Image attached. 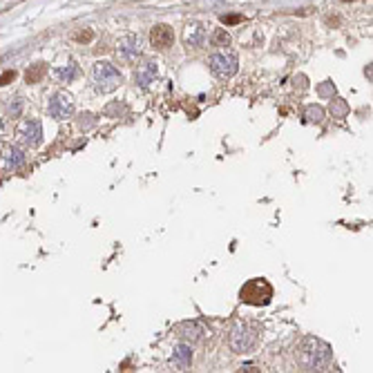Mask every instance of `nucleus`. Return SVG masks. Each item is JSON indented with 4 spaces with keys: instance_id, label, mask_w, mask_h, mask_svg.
Returning <instances> with one entry per match:
<instances>
[{
    "instance_id": "nucleus-1",
    "label": "nucleus",
    "mask_w": 373,
    "mask_h": 373,
    "mask_svg": "<svg viewBox=\"0 0 373 373\" xmlns=\"http://www.w3.org/2000/svg\"><path fill=\"white\" fill-rule=\"evenodd\" d=\"M295 360L304 371H326L331 367V349L317 337H306L297 346Z\"/></svg>"
},
{
    "instance_id": "nucleus-2",
    "label": "nucleus",
    "mask_w": 373,
    "mask_h": 373,
    "mask_svg": "<svg viewBox=\"0 0 373 373\" xmlns=\"http://www.w3.org/2000/svg\"><path fill=\"white\" fill-rule=\"evenodd\" d=\"M239 297L242 302L246 304H252V306H266L273 297V286H270L266 279H250L242 286L239 291Z\"/></svg>"
},
{
    "instance_id": "nucleus-3",
    "label": "nucleus",
    "mask_w": 373,
    "mask_h": 373,
    "mask_svg": "<svg viewBox=\"0 0 373 373\" xmlns=\"http://www.w3.org/2000/svg\"><path fill=\"white\" fill-rule=\"evenodd\" d=\"M123 83V76L112 63H105V61H99L94 65V85L101 94H108V92H114L119 85Z\"/></svg>"
},
{
    "instance_id": "nucleus-4",
    "label": "nucleus",
    "mask_w": 373,
    "mask_h": 373,
    "mask_svg": "<svg viewBox=\"0 0 373 373\" xmlns=\"http://www.w3.org/2000/svg\"><path fill=\"white\" fill-rule=\"evenodd\" d=\"M255 342H257L255 324L239 319L233 326V331H230V349H233L235 353H246V351H250L252 346H255Z\"/></svg>"
},
{
    "instance_id": "nucleus-5",
    "label": "nucleus",
    "mask_w": 373,
    "mask_h": 373,
    "mask_svg": "<svg viewBox=\"0 0 373 373\" xmlns=\"http://www.w3.org/2000/svg\"><path fill=\"white\" fill-rule=\"evenodd\" d=\"M208 65H210V72L215 74L217 78H221V81L233 78L235 74H237V69H239L237 56H235L233 52H217V54L210 56Z\"/></svg>"
},
{
    "instance_id": "nucleus-6",
    "label": "nucleus",
    "mask_w": 373,
    "mask_h": 373,
    "mask_svg": "<svg viewBox=\"0 0 373 373\" xmlns=\"http://www.w3.org/2000/svg\"><path fill=\"white\" fill-rule=\"evenodd\" d=\"M143 54V38L139 34H125L117 45V56L125 63H134Z\"/></svg>"
},
{
    "instance_id": "nucleus-7",
    "label": "nucleus",
    "mask_w": 373,
    "mask_h": 373,
    "mask_svg": "<svg viewBox=\"0 0 373 373\" xmlns=\"http://www.w3.org/2000/svg\"><path fill=\"white\" fill-rule=\"evenodd\" d=\"M47 112H50V117L56 119V121H65V119H69L74 114V101H72V96L65 94V92H56V94L50 99Z\"/></svg>"
},
{
    "instance_id": "nucleus-8",
    "label": "nucleus",
    "mask_w": 373,
    "mask_h": 373,
    "mask_svg": "<svg viewBox=\"0 0 373 373\" xmlns=\"http://www.w3.org/2000/svg\"><path fill=\"white\" fill-rule=\"evenodd\" d=\"M18 139L23 141L25 145H29V148H36V145H41V141H43V125H41V121H34V119L23 121L18 125Z\"/></svg>"
},
{
    "instance_id": "nucleus-9",
    "label": "nucleus",
    "mask_w": 373,
    "mask_h": 373,
    "mask_svg": "<svg viewBox=\"0 0 373 373\" xmlns=\"http://www.w3.org/2000/svg\"><path fill=\"white\" fill-rule=\"evenodd\" d=\"M25 163V152L16 145H7L0 152V172H16Z\"/></svg>"
},
{
    "instance_id": "nucleus-10",
    "label": "nucleus",
    "mask_w": 373,
    "mask_h": 373,
    "mask_svg": "<svg viewBox=\"0 0 373 373\" xmlns=\"http://www.w3.org/2000/svg\"><path fill=\"white\" fill-rule=\"evenodd\" d=\"M206 27H203L201 23H190L188 27L184 29V43L186 47H192V50H197V47H201L203 43H206Z\"/></svg>"
},
{
    "instance_id": "nucleus-11",
    "label": "nucleus",
    "mask_w": 373,
    "mask_h": 373,
    "mask_svg": "<svg viewBox=\"0 0 373 373\" xmlns=\"http://www.w3.org/2000/svg\"><path fill=\"white\" fill-rule=\"evenodd\" d=\"M150 41H152V45L157 47V50H166V47L172 45L175 34H172V29L168 27V25H154V27L150 29Z\"/></svg>"
},
{
    "instance_id": "nucleus-12",
    "label": "nucleus",
    "mask_w": 373,
    "mask_h": 373,
    "mask_svg": "<svg viewBox=\"0 0 373 373\" xmlns=\"http://www.w3.org/2000/svg\"><path fill=\"white\" fill-rule=\"evenodd\" d=\"M154 78H157V63L154 61H143L134 72V81L141 87H150L154 83Z\"/></svg>"
},
{
    "instance_id": "nucleus-13",
    "label": "nucleus",
    "mask_w": 373,
    "mask_h": 373,
    "mask_svg": "<svg viewBox=\"0 0 373 373\" xmlns=\"http://www.w3.org/2000/svg\"><path fill=\"white\" fill-rule=\"evenodd\" d=\"M190 362H192V349H190L188 344H181L175 349V353H172V360L170 364L177 369V371H186V369L190 367Z\"/></svg>"
},
{
    "instance_id": "nucleus-14",
    "label": "nucleus",
    "mask_w": 373,
    "mask_h": 373,
    "mask_svg": "<svg viewBox=\"0 0 373 373\" xmlns=\"http://www.w3.org/2000/svg\"><path fill=\"white\" fill-rule=\"evenodd\" d=\"M203 333H206V328L199 322H184L179 326V335L184 337L186 342H199L203 337Z\"/></svg>"
},
{
    "instance_id": "nucleus-15",
    "label": "nucleus",
    "mask_w": 373,
    "mask_h": 373,
    "mask_svg": "<svg viewBox=\"0 0 373 373\" xmlns=\"http://www.w3.org/2000/svg\"><path fill=\"white\" fill-rule=\"evenodd\" d=\"M54 76L59 78L61 83H72L74 78L78 76V65H74V63H67V65H63V67L54 69Z\"/></svg>"
},
{
    "instance_id": "nucleus-16",
    "label": "nucleus",
    "mask_w": 373,
    "mask_h": 373,
    "mask_svg": "<svg viewBox=\"0 0 373 373\" xmlns=\"http://www.w3.org/2000/svg\"><path fill=\"white\" fill-rule=\"evenodd\" d=\"M210 43L215 47H228L230 45V34L226 29H215L210 36Z\"/></svg>"
},
{
    "instance_id": "nucleus-17",
    "label": "nucleus",
    "mask_w": 373,
    "mask_h": 373,
    "mask_svg": "<svg viewBox=\"0 0 373 373\" xmlns=\"http://www.w3.org/2000/svg\"><path fill=\"white\" fill-rule=\"evenodd\" d=\"M45 74V65L43 63H36L32 69H27V83H38Z\"/></svg>"
},
{
    "instance_id": "nucleus-18",
    "label": "nucleus",
    "mask_w": 373,
    "mask_h": 373,
    "mask_svg": "<svg viewBox=\"0 0 373 373\" xmlns=\"http://www.w3.org/2000/svg\"><path fill=\"white\" fill-rule=\"evenodd\" d=\"M14 76H16L14 72H5L2 76H0V85H7L9 81H14Z\"/></svg>"
},
{
    "instance_id": "nucleus-19",
    "label": "nucleus",
    "mask_w": 373,
    "mask_h": 373,
    "mask_svg": "<svg viewBox=\"0 0 373 373\" xmlns=\"http://www.w3.org/2000/svg\"><path fill=\"white\" fill-rule=\"evenodd\" d=\"M239 20H242V16H224V23H228V25L239 23Z\"/></svg>"
},
{
    "instance_id": "nucleus-20",
    "label": "nucleus",
    "mask_w": 373,
    "mask_h": 373,
    "mask_svg": "<svg viewBox=\"0 0 373 373\" xmlns=\"http://www.w3.org/2000/svg\"><path fill=\"white\" fill-rule=\"evenodd\" d=\"M76 41H92V32H85V34H78Z\"/></svg>"
}]
</instances>
